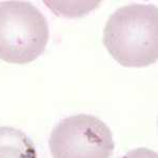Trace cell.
Masks as SVG:
<instances>
[{"label":"cell","instance_id":"2","mask_svg":"<svg viewBox=\"0 0 158 158\" xmlns=\"http://www.w3.org/2000/svg\"><path fill=\"white\" fill-rule=\"evenodd\" d=\"M50 37L44 15L27 1H0V59L25 64L44 52Z\"/></svg>","mask_w":158,"mask_h":158},{"label":"cell","instance_id":"5","mask_svg":"<svg viewBox=\"0 0 158 158\" xmlns=\"http://www.w3.org/2000/svg\"><path fill=\"white\" fill-rule=\"evenodd\" d=\"M120 158H158L157 153L147 148H138L131 150Z\"/></svg>","mask_w":158,"mask_h":158},{"label":"cell","instance_id":"4","mask_svg":"<svg viewBox=\"0 0 158 158\" xmlns=\"http://www.w3.org/2000/svg\"><path fill=\"white\" fill-rule=\"evenodd\" d=\"M0 158H37L33 141L19 129L0 127Z\"/></svg>","mask_w":158,"mask_h":158},{"label":"cell","instance_id":"1","mask_svg":"<svg viewBox=\"0 0 158 158\" xmlns=\"http://www.w3.org/2000/svg\"><path fill=\"white\" fill-rule=\"evenodd\" d=\"M103 44L126 68L151 65L158 58V10L153 4L124 6L110 16Z\"/></svg>","mask_w":158,"mask_h":158},{"label":"cell","instance_id":"3","mask_svg":"<svg viewBox=\"0 0 158 158\" xmlns=\"http://www.w3.org/2000/svg\"><path fill=\"white\" fill-rule=\"evenodd\" d=\"M49 146L53 158H110L115 143L112 131L101 119L78 114L56 124Z\"/></svg>","mask_w":158,"mask_h":158}]
</instances>
